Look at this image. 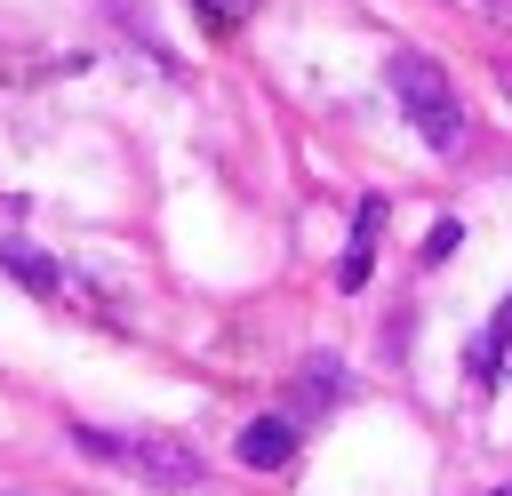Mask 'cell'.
<instances>
[{
  "instance_id": "obj_1",
  "label": "cell",
  "mask_w": 512,
  "mask_h": 496,
  "mask_svg": "<svg viewBox=\"0 0 512 496\" xmlns=\"http://www.w3.org/2000/svg\"><path fill=\"white\" fill-rule=\"evenodd\" d=\"M72 440H80L88 456L136 472L144 488H200V448L176 440V432H96V424H80Z\"/></svg>"
},
{
  "instance_id": "obj_2",
  "label": "cell",
  "mask_w": 512,
  "mask_h": 496,
  "mask_svg": "<svg viewBox=\"0 0 512 496\" xmlns=\"http://www.w3.org/2000/svg\"><path fill=\"white\" fill-rule=\"evenodd\" d=\"M392 96H400L408 128H416L432 152H456V144H464V104H456V88H448V72H440L432 56H392Z\"/></svg>"
},
{
  "instance_id": "obj_3",
  "label": "cell",
  "mask_w": 512,
  "mask_h": 496,
  "mask_svg": "<svg viewBox=\"0 0 512 496\" xmlns=\"http://www.w3.org/2000/svg\"><path fill=\"white\" fill-rule=\"evenodd\" d=\"M376 224H384V200L368 192L360 216H352V240H344V256H336V288H368V272H376Z\"/></svg>"
},
{
  "instance_id": "obj_4",
  "label": "cell",
  "mask_w": 512,
  "mask_h": 496,
  "mask_svg": "<svg viewBox=\"0 0 512 496\" xmlns=\"http://www.w3.org/2000/svg\"><path fill=\"white\" fill-rule=\"evenodd\" d=\"M464 368H472V384H496V376H512V304L472 336V352H464Z\"/></svg>"
},
{
  "instance_id": "obj_5",
  "label": "cell",
  "mask_w": 512,
  "mask_h": 496,
  "mask_svg": "<svg viewBox=\"0 0 512 496\" xmlns=\"http://www.w3.org/2000/svg\"><path fill=\"white\" fill-rule=\"evenodd\" d=\"M296 456V416H256L240 432V464H288Z\"/></svg>"
},
{
  "instance_id": "obj_6",
  "label": "cell",
  "mask_w": 512,
  "mask_h": 496,
  "mask_svg": "<svg viewBox=\"0 0 512 496\" xmlns=\"http://www.w3.org/2000/svg\"><path fill=\"white\" fill-rule=\"evenodd\" d=\"M336 392H344V368H336L328 352H312V360H304V376H296V392H288V408H296V416H320Z\"/></svg>"
},
{
  "instance_id": "obj_7",
  "label": "cell",
  "mask_w": 512,
  "mask_h": 496,
  "mask_svg": "<svg viewBox=\"0 0 512 496\" xmlns=\"http://www.w3.org/2000/svg\"><path fill=\"white\" fill-rule=\"evenodd\" d=\"M0 264L24 280V288H40V296H56V264L40 256V248H24V240H0Z\"/></svg>"
},
{
  "instance_id": "obj_8",
  "label": "cell",
  "mask_w": 512,
  "mask_h": 496,
  "mask_svg": "<svg viewBox=\"0 0 512 496\" xmlns=\"http://www.w3.org/2000/svg\"><path fill=\"white\" fill-rule=\"evenodd\" d=\"M200 16H216V24H248L256 0H200Z\"/></svg>"
},
{
  "instance_id": "obj_9",
  "label": "cell",
  "mask_w": 512,
  "mask_h": 496,
  "mask_svg": "<svg viewBox=\"0 0 512 496\" xmlns=\"http://www.w3.org/2000/svg\"><path fill=\"white\" fill-rule=\"evenodd\" d=\"M464 8H480V16H496V24H512V0H464Z\"/></svg>"
},
{
  "instance_id": "obj_10",
  "label": "cell",
  "mask_w": 512,
  "mask_h": 496,
  "mask_svg": "<svg viewBox=\"0 0 512 496\" xmlns=\"http://www.w3.org/2000/svg\"><path fill=\"white\" fill-rule=\"evenodd\" d=\"M504 88H512V72H504Z\"/></svg>"
},
{
  "instance_id": "obj_11",
  "label": "cell",
  "mask_w": 512,
  "mask_h": 496,
  "mask_svg": "<svg viewBox=\"0 0 512 496\" xmlns=\"http://www.w3.org/2000/svg\"><path fill=\"white\" fill-rule=\"evenodd\" d=\"M496 496H512V488H496Z\"/></svg>"
}]
</instances>
